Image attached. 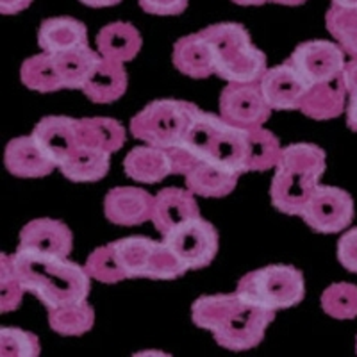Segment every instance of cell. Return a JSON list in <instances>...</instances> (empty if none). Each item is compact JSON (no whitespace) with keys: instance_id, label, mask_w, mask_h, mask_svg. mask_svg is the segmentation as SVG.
Segmentation results:
<instances>
[{"instance_id":"6da1fadb","label":"cell","mask_w":357,"mask_h":357,"mask_svg":"<svg viewBox=\"0 0 357 357\" xmlns=\"http://www.w3.org/2000/svg\"><path fill=\"white\" fill-rule=\"evenodd\" d=\"M193 324L213 334L223 349L243 352L257 347L275 320V311L259 307L238 293L199 296L191 305Z\"/></svg>"},{"instance_id":"7a4b0ae2","label":"cell","mask_w":357,"mask_h":357,"mask_svg":"<svg viewBox=\"0 0 357 357\" xmlns=\"http://www.w3.org/2000/svg\"><path fill=\"white\" fill-rule=\"evenodd\" d=\"M13 266L25 291L33 293L47 309L88 301L91 277L84 266L73 263L68 257L17 248Z\"/></svg>"},{"instance_id":"3957f363","label":"cell","mask_w":357,"mask_h":357,"mask_svg":"<svg viewBox=\"0 0 357 357\" xmlns=\"http://www.w3.org/2000/svg\"><path fill=\"white\" fill-rule=\"evenodd\" d=\"M327 167L324 149L312 143H293L282 149L270 186L275 209L289 216H301L312 191L320 184Z\"/></svg>"},{"instance_id":"277c9868","label":"cell","mask_w":357,"mask_h":357,"mask_svg":"<svg viewBox=\"0 0 357 357\" xmlns=\"http://www.w3.org/2000/svg\"><path fill=\"white\" fill-rule=\"evenodd\" d=\"M178 146L197 162L207 161L232 174H247V129L225 122L220 114L197 109Z\"/></svg>"},{"instance_id":"5b68a950","label":"cell","mask_w":357,"mask_h":357,"mask_svg":"<svg viewBox=\"0 0 357 357\" xmlns=\"http://www.w3.org/2000/svg\"><path fill=\"white\" fill-rule=\"evenodd\" d=\"M200 33L215 52V73L227 82H259L268 70L263 50L252 45L250 34L241 24L222 22Z\"/></svg>"},{"instance_id":"8992f818","label":"cell","mask_w":357,"mask_h":357,"mask_svg":"<svg viewBox=\"0 0 357 357\" xmlns=\"http://www.w3.org/2000/svg\"><path fill=\"white\" fill-rule=\"evenodd\" d=\"M236 293L270 311L295 307L304 301V275L291 264H270L241 277Z\"/></svg>"},{"instance_id":"52a82bcc","label":"cell","mask_w":357,"mask_h":357,"mask_svg":"<svg viewBox=\"0 0 357 357\" xmlns=\"http://www.w3.org/2000/svg\"><path fill=\"white\" fill-rule=\"evenodd\" d=\"M197 109L195 104L186 100H154L130 120V134L146 145L168 151L183 142Z\"/></svg>"},{"instance_id":"ba28073f","label":"cell","mask_w":357,"mask_h":357,"mask_svg":"<svg viewBox=\"0 0 357 357\" xmlns=\"http://www.w3.org/2000/svg\"><path fill=\"white\" fill-rule=\"evenodd\" d=\"M127 279L175 280L186 273V268L175 257L165 241L145 236H130L113 241Z\"/></svg>"},{"instance_id":"9c48e42d","label":"cell","mask_w":357,"mask_h":357,"mask_svg":"<svg viewBox=\"0 0 357 357\" xmlns=\"http://www.w3.org/2000/svg\"><path fill=\"white\" fill-rule=\"evenodd\" d=\"M162 241L186 268V272H191L213 263L218 254L220 238L211 222L197 216L162 236Z\"/></svg>"},{"instance_id":"30bf717a","label":"cell","mask_w":357,"mask_h":357,"mask_svg":"<svg viewBox=\"0 0 357 357\" xmlns=\"http://www.w3.org/2000/svg\"><path fill=\"white\" fill-rule=\"evenodd\" d=\"M302 220L320 234H336L354 220V200L349 191L318 184L302 211Z\"/></svg>"},{"instance_id":"8fae6325","label":"cell","mask_w":357,"mask_h":357,"mask_svg":"<svg viewBox=\"0 0 357 357\" xmlns=\"http://www.w3.org/2000/svg\"><path fill=\"white\" fill-rule=\"evenodd\" d=\"M272 111L259 82H227L220 95V116L241 129L264 126Z\"/></svg>"},{"instance_id":"7c38bea8","label":"cell","mask_w":357,"mask_h":357,"mask_svg":"<svg viewBox=\"0 0 357 357\" xmlns=\"http://www.w3.org/2000/svg\"><path fill=\"white\" fill-rule=\"evenodd\" d=\"M288 61L301 73L309 88L340 77L347 65L345 50L327 40L304 41L293 50Z\"/></svg>"},{"instance_id":"4fadbf2b","label":"cell","mask_w":357,"mask_h":357,"mask_svg":"<svg viewBox=\"0 0 357 357\" xmlns=\"http://www.w3.org/2000/svg\"><path fill=\"white\" fill-rule=\"evenodd\" d=\"M268 106L273 111L301 109L302 98L309 89L307 82L296 72L295 66L286 59L280 65L272 66L264 72L259 81Z\"/></svg>"},{"instance_id":"5bb4252c","label":"cell","mask_w":357,"mask_h":357,"mask_svg":"<svg viewBox=\"0 0 357 357\" xmlns=\"http://www.w3.org/2000/svg\"><path fill=\"white\" fill-rule=\"evenodd\" d=\"M73 248L72 229L61 220L36 218L25 223L20 231L18 250L36 252L47 256L68 257Z\"/></svg>"},{"instance_id":"9a60e30c","label":"cell","mask_w":357,"mask_h":357,"mask_svg":"<svg viewBox=\"0 0 357 357\" xmlns=\"http://www.w3.org/2000/svg\"><path fill=\"white\" fill-rule=\"evenodd\" d=\"M154 199L155 197L143 188H113L107 191L104 199V213L114 225H123V227L142 225L152 220Z\"/></svg>"},{"instance_id":"2e32d148","label":"cell","mask_w":357,"mask_h":357,"mask_svg":"<svg viewBox=\"0 0 357 357\" xmlns=\"http://www.w3.org/2000/svg\"><path fill=\"white\" fill-rule=\"evenodd\" d=\"M31 136L45 152V155L52 159L59 168L79 145L77 118L57 116V114L45 116L34 126Z\"/></svg>"},{"instance_id":"e0dca14e","label":"cell","mask_w":357,"mask_h":357,"mask_svg":"<svg viewBox=\"0 0 357 357\" xmlns=\"http://www.w3.org/2000/svg\"><path fill=\"white\" fill-rule=\"evenodd\" d=\"M197 216H200V207L195 200V193L188 188H162L155 195L152 223L161 236Z\"/></svg>"},{"instance_id":"ac0fdd59","label":"cell","mask_w":357,"mask_h":357,"mask_svg":"<svg viewBox=\"0 0 357 357\" xmlns=\"http://www.w3.org/2000/svg\"><path fill=\"white\" fill-rule=\"evenodd\" d=\"M174 66L191 79H207L215 73V52L202 33L178 38L172 54Z\"/></svg>"},{"instance_id":"d6986e66","label":"cell","mask_w":357,"mask_h":357,"mask_svg":"<svg viewBox=\"0 0 357 357\" xmlns=\"http://www.w3.org/2000/svg\"><path fill=\"white\" fill-rule=\"evenodd\" d=\"M6 168L15 177H47L57 168L56 162L45 155L33 136H20L8 143L4 154Z\"/></svg>"},{"instance_id":"ffe728a7","label":"cell","mask_w":357,"mask_h":357,"mask_svg":"<svg viewBox=\"0 0 357 357\" xmlns=\"http://www.w3.org/2000/svg\"><path fill=\"white\" fill-rule=\"evenodd\" d=\"M347 97L349 91L341 73L340 77L311 86L305 91L298 111L312 120H333L347 109Z\"/></svg>"},{"instance_id":"44dd1931","label":"cell","mask_w":357,"mask_h":357,"mask_svg":"<svg viewBox=\"0 0 357 357\" xmlns=\"http://www.w3.org/2000/svg\"><path fill=\"white\" fill-rule=\"evenodd\" d=\"M123 170L127 177L142 184H158L174 174L167 149L154 145L134 146L123 159Z\"/></svg>"},{"instance_id":"7402d4cb","label":"cell","mask_w":357,"mask_h":357,"mask_svg":"<svg viewBox=\"0 0 357 357\" xmlns=\"http://www.w3.org/2000/svg\"><path fill=\"white\" fill-rule=\"evenodd\" d=\"M38 45L43 52L52 56L68 52L88 45V29L81 20L72 17L47 18L38 31Z\"/></svg>"},{"instance_id":"603a6c76","label":"cell","mask_w":357,"mask_h":357,"mask_svg":"<svg viewBox=\"0 0 357 357\" xmlns=\"http://www.w3.org/2000/svg\"><path fill=\"white\" fill-rule=\"evenodd\" d=\"M127 89V72L123 63L100 57L86 81L82 93L95 104H111L122 98Z\"/></svg>"},{"instance_id":"cb8c5ba5","label":"cell","mask_w":357,"mask_h":357,"mask_svg":"<svg viewBox=\"0 0 357 357\" xmlns=\"http://www.w3.org/2000/svg\"><path fill=\"white\" fill-rule=\"evenodd\" d=\"M142 45L143 40L139 31L127 22H113L104 25L97 34L98 52L111 61H132L142 50Z\"/></svg>"},{"instance_id":"d4e9b609","label":"cell","mask_w":357,"mask_h":357,"mask_svg":"<svg viewBox=\"0 0 357 357\" xmlns=\"http://www.w3.org/2000/svg\"><path fill=\"white\" fill-rule=\"evenodd\" d=\"M240 174H232L213 162L200 161L186 175V188L204 199H222L231 195L238 184Z\"/></svg>"},{"instance_id":"484cf974","label":"cell","mask_w":357,"mask_h":357,"mask_svg":"<svg viewBox=\"0 0 357 357\" xmlns=\"http://www.w3.org/2000/svg\"><path fill=\"white\" fill-rule=\"evenodd\" d=\"M79 145L93 146L107 154H114L126 143V127L118 120L106 116L79 118L77 120Z\"/></svg>"},{"instance_id":"4316f807","label":"cell","mask_w":357,"mask_h":357,"mask_svg":"<svg viewBox=\"0 0 357 357\" xmlns=\"http://www.w3.org/2000/svg\"><path fill=\"white\" fill-rule=\"evenodd\" d=\"M111 154L93 146L77 145L59 170L72 183H97L109 172Z\"/></svg>"},{"instance_id":"83f0119b","label":"cell","mask_w":357,"mask_h":357,"mask_svg":"<svg viewBox=\"0 0 357 357\" xmlns=\"http://www.w3.org/2000/svg\"><path fill=\"white\" fill-rule=\"evenodd\" d=\"M282 146L279 138L261 127L247 129V172H266L279 165Z\"/></svg>"},{"instance_id":"f1b7e54d","label":"cell","mask_w":357,"mask_h":357,"mask_svg":"<svg viewBox=\"0 0 357 357\" xmlns=\"http://www.w3.org/2000/svg\"><path fill=\"white\" fill-rule=\"evenodd\" d=\"M54 59L65 89H82L97 63L100 61V54L89 49V45H84L68 52L56 54Z\"/></svg>"},{"instance_id":"f546056e","label":"cell","mask_w":357,"mask_h":357,"mask_svg":"<svg viewBox=\"0 0 357 357\" xmlns=\"http://www.w3.org/2000/svg\"><path fill=\"white\" fill-rule=\"evenodd\" d=\"M20 79L29 89L40 91V93H52L57 89H65L57 70L56 59L52 54L41 52L29 57L22 63Z\"/></svg>"},{"instance_id":"4dcf8cb0","label":"cell","mask_w":357,"mask_h":357,"mask_svg":"<svg viewBox=\"0 0 357 357\" xmlns=\"http://www.w3.org/2000/svg\"><path fill=\"white\" fill-rule=\"evenodd\" d=\"M93 324L95 311L88 301L49 309L50 329L61 336H82L91 331Z\"/></svg>"},{"instance_id":"1f68e13d","label":"cell","mask_w":357,"mask_h":357,"mask_svg":"<svg viewBox=\"0 0 357 357\" xmlns=\"http://www.w3.org/2000/svg\"><path fill=\"white\" fill-rule=\"evenodd\" d=\"M325 25L345 54L357 57V9L333 4L325 15Z\"/></svg>"},{"instance_id":"d6a6232c","label":"cell","mask_w":357,"mask_h":357,"mask_svg":"<svg viewBox=\"0 0 357 357\" xmlns=\"http://www.w3.org/2000/svg\"><path fill=\"white\" fill-rule=\"evenodd\" d=\"M321 309L336 320L357 318V286L334 282L321 293Z\"/></svg>"},{"instance_id":"836d02e7","label":"cell","mask_w":357,"mask_h":357,"mask_svg":"<svg viewBox=\"0 0 357 357\" xmlns=\"http://www.w3.org/2000/svg\"><path fill=\"white\" fill-rule=\"evenodd\" d=\"M84 268L91 279L104 282V284H116V282H122V280L127 279L120 259L116 256V250L111 243L95 248L89 254Z\"/></svg>"},{"instance_id":"e575fe53","label":"cell","mask_w":357,"mask_h":357,"mask_svg":"<svg viewBox=\"0 0 357 357\" xmlns=\"http://www.w3.org/2000/svg\"><path fill=\"white\" fill-rule=\"evenodd\" d=\"M25 288L18 279L15 266H13V256L2 254L0 257V312L8 314L17 311L24 298Z\"/></svg>"},{"instance_id":"d590c367","label":"cell","mask_w":357,"mask_h":357,"mask_svg":"<svg viewBox=\"0 0 357 357\" xmlns=\"http://www.w3.org/2000/svg\"><path fill=\"white\" fill-rule=\"evenodd\" d=\"M41 347L36 334L18 327L0 329V354L4 357H36Z\"/></svg>"},{"instance_id":"8d00e7d4","label":"cell","mask_w":357,"mask_h":357,"mask_svg":"<svg viewBox=\"0 0 357 357\" xmlns=\"http://www.w3.org/2000/svg\"><path fill=\"white\" fill-rule=\"evenodd\" d=\"M337 261L345 270L357 273V227L343 232L337 241Z\"/></svg>"},{"instance_id":"74e56055","label":"cell","mask_w":357,"mask_h":357,"mask_svg":"<svg viewBox=\"0 0 357 357\" xmlns=\"http://www.w3.org/2000/svg\"><path fill=\"white\" fill-rule=\"evenodd\" d=\"M190 0H138L139 8L155 17H177L183 15Z\"/></svg>"},{"instance_id":"f35d334b","label":"cell","mask_w":357,"mask_h":357,"mask_svg":"<svg viewBox=\"0 0 357 357\" xmlns=\"http://www.w3.org/2000/svg\"><path fill=\"white\" fill-rule=\"evenodd\" d=\"M343 79H345L349 95L357 93V57H352L350 61H347L345 70H343Z\"/></svg>"},{"instance_id":"ab89813d","label":"cell","mask_w":357,"mask_h":357,"mask_svg":"<svg viewBox=\"0 0 357 357\" xmlns=\"http://www.w3.org/2000/svg\"><path fill=\"white\" fill-rule=\"evenodd\" d=\"M33 4V0H0V13L9 17V15H18L29 6Z\"/></svg>"},{"instance_id":"60d3db41","label":"cell","mask_w":357,"mask_h":357,"mask_svg":"<svg viewBox=\"0 0 357 357\" xmlns=\"http://www.w3.org/2000/svg\"><path fill=\"white\" fill-rule=\"evenodd\" d=\"M347 126L357 132V93L349 95V102H347Z\"/></svg>"},{"instance_id":"b9f144b4","label":"cell","mask_w":357,"mask_h":357,"mask_svg":"<svg viewBox=\"0 0 357 357\" xmlns=\"http://www.w3.org/2000/svg\"><path fill=\"white\" fill-rule=\"evenodd\" d=\"M79 2L88 8H111V6L120 4L122 0H79Z\"/></svg>"},{"instance_id":"7bdbcfd3","label":"cell","mask_w":357,"mask_h":357,"mask_svg":"<svg viewBox=\"0 0 357 357\" xmlns=\"http://www.w3.org/2000/svg\"><path fill=\"white\" fill-rule=\"evenodd\" d=\"M270 2H273V4H280V6H291V8H295V6L305 4L307 0H270Z\"/></svg>"},{"instance_id":"ee69618b","label":"cell","mask_w":357,"mask_h":357,"mask_svg":"<svg viewBox=\"0 0 357 357\" xmlns=\"http://www.w3.org/2000/svg\"><path fill=\"white\" fill-rule=\"evenodd\" d=\"M333 4L340 6V8L357 9V0H333Z\"/></svg>"},{"instance_id":"f6af8a7d","label":"cell","mask_w":357,"mask_h":357,"mask_svg":"<svg viewBox=\"0 0 357 357\" xmlns=\"http://www.w3.org/2000/svg\"><path fill=\"white\" fill-rule=\"evenodd\" d=\"M232 2L238 6H263L270 2V0H232Z\"/></svg>"},{"instance_id":"bcb514c9","label":"cell","mask_w":357,"mask_h":357,"mask_svg":"<svg viewBox=\"0 0 357 357\" xmlns=\"http://www.w3.org/2000/svg\"><path fill=\"white\" fill-rule=\"evenodd\" d=\"M136 356H170V354L161 352V350H143V352H138Z\"/></svg>"},{"instance_id":"7dc6e473","label":"cell","mask_w":357,"mask_h":357,"mask_svg":"<svg viewBox=\"0 0 357 357\" xmlns=\"http://www.w3.org/2000/svg\"><path fill=\"white\" fill-rule=\"evenodd\" d=\"M356 352H357V337H356Z\"/></svg>"}]
</instances>
